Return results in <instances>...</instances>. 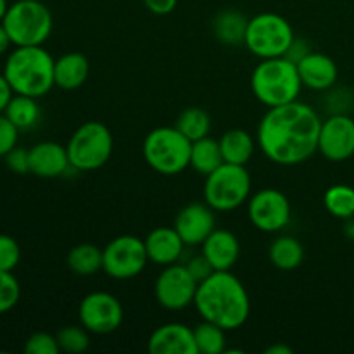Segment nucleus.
Listing matches in <instances>:
<instances>
[{
	"mask_svg": "<svg viewBox=\"0 0 354 354\" xmlns=\"http://www.w3.org/2000/svg\"><path fill=\"white\" fill-rule=\"evenodd\" d=\"M145 249H147L149 261L159 266H168L178 263L182 258L185 242L175 230V227H158L151 230L145 237Z\"/></svg>",
	"mask_w": 354,
	"mask_h": 354,
	"instance_id": "obj_20",
	"label": "nucleus"
},
{
	"mask_svg": "<svg viewBox=\"0 0 354 354\" xmlns=\"http://www.w3.org/2000/svg\"><path fill=\"white\" fill-rule=\"evenodd\" d=\"M223 156H221L220 140H214L209 135L199 140L192 142V152H190V168L196 173L206 178L209 173L220 168L223 165Z\"/></svg>",
	"mask_w": 354,
	"mask_h": 354,
	"instance_id": "obj_25",
	"label": "nucleus"
},
{
	"mask_svg": "<svg viewBox=\"0 0 354 354\" xmlns=\"http://www.w3.org/2000/svg\"><path fill=\"white\" fill-rule=\"evenodd\" d=\"M248 214L251 223L265 234H275L289 225L290 203L286 194L273 187L258 190L249 199Z\"/></svg>",
	"mask_w": 354,
	"mask_h": 354,
	"instance_id": "obj_13",
	"label": "nucleus"
},
{
	"mask_svg": "<svg viewBox=\"0 0 354 354\" xmlns=\"http://www.w3.org/2000/svg\"><path fill=\"white\" fill-rule=\"evenodd\" d=\"M71 169L66 145L57 142H38L30 149V173L40 178H57Z\"/></svg>",
	"mask_w": 354,
	"mask_h": 354,
	"instance_id": "obj_17",
	"label": "nucleus"
},
{
	"mask_svg": "<svg viewBox=\"0 0 354 354\" xmlns=\"http://www.w3.org/2000/svg\"><path fill=\"white\" fill-rule=\"evenodd\" d=\"M201 248L216 272L232 270L241 256V242L237 235L227 228H214Z\"/></svg>",
	"mask_w": 354,
	"mask_h": 354,
	"instance_id": "obj_19",
	"label": "nucleus"
},
{
	"mask_svg": "<svg viewBox=\"0 0 354 354\" xmlns=\"http://www.w3.org/2000/svg\"><path fill=\"white\" fill-rule=\"evenodd\" d=\"M251 90L256 99L270 109L299 99L303 82L297 66L287 57L261 59L251 75Z\"/></svg>",
	"mask_w": 354,
	"mask_h": 354,
	"instance_id": "obj_4",
	"label": "nucleus"
},
{
	"mask_svg": "<svg viewBox=\"0 0 354 354\" xmlns=\"http://www.w3.org/2000/svg\"><path fill=\"white\" fill-rule=\"evenodd\" d=\"M220 149L225 162L245 166L254 154L256 140L249 131L242 128H232L221 135Z\"/></svg>",
	"mask_w": 354,
	"mask_h": 354,
	"instance_id": "obj_23",
	"label": "nucleus"
},
{
	"mask_svg": "<svg viewBox=\"0 0 354 354\" xmlns=\"http://www.w3.org/2000/svg\"><path fill=\"white\" fill-rule=\"evenodd\" d=\"M325 209L339 220L354 216V189L351 185H332L324 196Z\"/></svg>",
	"mask_w": 354,
	"mask_h": 354,
	"instance_id": "obj_30",
	"label": "nucleus"
},
{
	"mask_svg": "<svg viewBox=\"0 0 354 354\" xmlns=\"http://www.w3.org/2000/svg\"><path fill=\"white\" fill-rule=\"evenodd\" d=\"M225 328L203 320L194 328L197 353L199 354H225L227 351V337Z\"/></svg>",
	"mask_w": 354,
	"mask_h": 354,
	"instance_id": "obj_29",
	"label": "nucleus"
},
{
	"mask_svg": "<svg viewBox=\"0 0 354 354\" xmlns=\"http://www.w3.org/2000/svg\"><path fill=\"white\" fill-rule=\"evenodd\" d=\"M344 234H346V237L351 239V241H354V216L353 218H348V220H346Z\"/></svg>",
	"mask_w": 354,
	"mask_h": 354,
	"instance_id": "obj_43",
	"label": "nucleus"
},
{
	"mask_svg": "<svg viewBox=\"0 0 354 354\" xmlns=\"http://www.w3.org/2000/svg\"><path fill=\"white\" fill-rule=\"evenodd\" d=\"M311 52H313V48H311V44L306 40V38L294 37L292 44H290L289 50L286 52V55H283V57H287L290 62L297 64L301 59H304L308 54H311Z\"/></svg>",
	"mask_w": 354,
	"mask_h": 354,
	"instance_id": "obj_38",
	"label": "nucleus"
},
{
	"mask_svg": "<svg viewBox=\"0 0 354 354\" xmlns=\"http://www.w3.org/2000/svg\"><path fill=\"white\" fill-rule=\"evenodd\" d=\"M149 261L145 242L135 235H120L102 249V272L114 280H130Z\"/></svg>",
	"mask_w": 354,
	"mask_h": 354,
	"instance_id": "obj_10",
	"label": "nucleus"
},
{
	"mask_svg": "<svg viewBox=\"0 0 354 354\" xmlns=\"http://www.w3.org/2000/svg\"><path fill=\"white\" fill-rule=\"evenodd\" d=\"M66 263L75 275L92 277L102 270V249L90 242H83L68 252Z\"/></svg>",
	"mask_w": 354,
	"mask_h": 354,
	"instance_id": "obj_26",
	"label": "nucleus"
},
{
	"mask_svg": "<svg viewBox=\"0 0 354 354\" xmlns=\"http://www.w3.org/2000/svg\"><path fill=\"white\" fill-rule=\"evenodd\" d=\"M21 259L19 244L9 235H0V270L12 272Z\"/></svg>",
	"mask_w": 354,
	"mask_h": 354,
	"instance_id": "obj_34",
	"label": "nucleus"
},
{
	"mask_svg": "<svg viewBox=\"0 0 354 354\" xmlns=\"http://www.w3.org/2000/svg\"><path fill=\"white\" fill-rule=\"evenodd\" d=\"M54 64L55 59L45 50L44 45L16 47L7 55L3 76L14 93L40 99L55 86Z\"/></svg>",
	"mask_w": 354,
	"mask_h": 354,
	"instance_id": "obj_3",
	"label": "nucleus"
},
{
	"mask_svg": "<svg viewBox=\"0 0 354 354\" xmlns=\"http://www.w3.org/2000/svg\"><path fill=\"white\" fill-rule=\"evenodd\" d=\"M249 19L237 9H223L213 17V35L223 45H241L245 40Z\"/></svg>",
	"mask_w": 354,
	"mask_h": 354,
	"instance_id": "obj_22",
	"label": "nucleus"
},
{
	"mask_svg": "<svg viewBox=\"0 0 354 354\" xmlns=\"http://www.w3.org/2000/svg\"><path fill=\"white\" fill-rule=\"evenodd\" d=\"M175 127L189 138L190 142H196L204 138L211 131V118L201 107H187L178 114L175 121Z\"/></svg>",
	"mask_w": 354,
	"mask_h": 354,
	"instance_id": "obj_28",
	"label": "nucleus"
},
{
	"mask_svg": "<svg viewBox=\"0 0 354 354\" xmlns=\"http://www.w3.org/2000/svg\"><path fill=\"white\" fill-rule=\"evenodd\" d=\"M147 349L152 354H199L194 328L178 322L156 328L149 337Z\"/></svg>",
	"mask_w": 354,
	"mask_h": 354,
	"instance_id": "obj_16",
	"label": "nucleus"
},
{
	"mask_svg": "<svg viewBox=\"0 0 354 354\" xmlns=\"http://www.w3.org/2000/svg\"><path fill=\"white\" fill-rule=\"evenodd\" d=\"M251 187V175L245 166L223 162L220 168L206 176L203 190L204 203L220 213L239 209L248 203Z\"/></svg>",
	"mask_w": 354,
	"mask_h": 354,
	"instance_id": "obj_8",
	"label": "nucleus"
},
{
	"mask_svg": "<svg viewBox=\"0 0 354 354\" xmlns=\"http://www.w3.org/2000/svg\"><path fill=\"white\" fill-rule=\"evenodd\" d=\"M289 21L275 12L256 14L249 19L244 45L259 59L283 57L294 40Z\"/></svg>",
	"mask_w": 354,
	"mask_h": 354,
	"instance_id": "obj_9",
	"label": "nucleus"
},
{
	"mask_svg": "<svg viewBox=\"0 0 354 354\" xmlns=\"http://www.w3.org/2000/svg\"><path fill=\"white\" fill-rule=\"evenodd\" d=\"M175 230L185 242L187 248L203 245L216 228L214 209L206 203H190L178 211L175 218Z\"/></svg>",
	"mask_w": 354,
	"mask_h": 354,
	"instance_id": "obj_15",
	"label": "nucleus"
},
{
	"mask_svg": "<svg viewBox=\"0 0 354 354\" xmlns=\"http://www.w3.org/2000/svg\"><path fill=\"white\" fill-rule=\"evenodd\" d=\"M7 9H9V2L7 0H0V23H2L3 16H6Z\"/></svg>",
	"mask_w": 354,
	"mask_h": 354,
	"instance_id": "obj_44",
	"label": "nucleus"
},
{
	"mask_svg": "<svg viewBox=\"0 0 354 354\" xmlns=\"http://www.w3.org/2000/svg\"><path fill=\"white\" fill-rule=\"evenodd\" d=\"M78 317L80 324L90 334L106 335L121 327L124 311L123 304L116 296L104 292V290H95V292L86 294L82 299Z\"/></svg>",
	"mask_w": 354,
	"mask_h": 354,
	"instance_id": "obj_11",
	"label": "nucleus"
},
{
	"mask_svg": "<svg viewBox=\"0 0 354 354\" xmlns=\"http://www.w3.org/2000/svg\"><path fill=\"white\" fill-rule=\"evenodd\" d=\"M266 354H292V348L286 344H275L266 349Z\"/></svg>",
	"mask_w": 354,
	"mask_h": 354,
	"instance_id": "obj_42",
	"label": "nucleus"
},
{
	"mask_svg": "<svg viewBox=\"0 0 354 354\" xmlns=\"http://www.w3.org/2000/svg\"><path fill=\"white\" fill-rule=\"evenodd\" d=\"M90 332L83 325H68L55 334L59 349L68 354H82L90 348Z\"/></svg>",
	"mask_w": 354,
	"mask_h": 354,
	"instance_id": "obj_31",
	"label": "nucleus"
},
{
	"mask_svg": "<svg viewBox=\"0 0 354 354\" xmlns=\"http://www.w3.org/2000/svg\"><path fill=\"white\" fill-rule=\"evenodd\" d=\"M3 114L19 128V131H23L31 130V128L37 127V124L40 123L41 109L35 97L14 93V97L10 99L9 106H7L6 113Z\"/></svg>",
	"mask_w": 354,
	"mask_h": 354,
	"instance_id": "obj_27",
	"label": "nucleus"
},
{
	"mask_svg": "<svg viewBox=\"0 0 354 354\" xmlns=\"http://www.w3.org/2000/svg\"><path fill=\"white\" fill-rule=\"evenodd\" d=\"M268 258L275 268L282 272H292L303 263L304 248L292 235H280L270 244Z\"/></svg>",
	"mask_w": 354,
	"mask_h": 354,
	"instance_id": "obj_24",
	"label": "nucleus"
},
{
	"mask_svg": "<svg viewBox=\"0 0 354 354\" xmlns=\"http://www.w3.org/2000/svg\"><path fill=\"white\" fill-rule=\"evenodd\" d=\"M197 313L225 330L241 328L251 313V299L244 283L230 272H214L197 286L194 299Z\"/></svg>",
	"mask_w": 354,
	"mask_h": 354,
	"instance_id": "obj_2",
	"label": "nucleus"
},
{
	"mask_svg": "<svg viewBox=\"0 0 354 354\" xmlns=\"http://www.w3.org/2000/svg\"><path fill=\"white\" fill-rule=\"evenodd\" d=\"M21 297V286L12 272L0 270V315L12 310Z\"/></svg>",
	"mask_w": 354,
	"mask_h": 354,
	"instance_id": "obj_32",
	"label": "nucleus"
},
{
	"mask_svg": "<svg viewBox=\"0 0 354 354\" xmlns=\"http://www.w3.org/2000/svg\"><path fill=\"white\" fill-rule=\"evenodd\" d=\"M14 47L44 45L52 35L54 17L40 0H17L10 3L2 19Z\"/></svg>",
	"mask_w": 354,
	"mask_h": 354,
	"instance_id": "obj_6",
	"label": "nucleus"
},
{
	"mask_svg": "<svg viewBox=\"0 0 354 354\" xmlns=\"http://www.w3.org/2000/svg\"><path fill=\"white\" fill-rule=\"evenodd\" d=\"M12 45V41H10L9 35H7L6 28H3V24L0 23V55L6 54L7 50H9V47Z\"/></svg>",
	"mask_w": 354,
	"mask_h": 354,
	"instance_id": "obj_41",
	"label": "nucleus"
},
{
	"mask_svg": "<svg viewBox=\"0 0 354 354\" xmlns=\"http://www.w3.org/2000/svg\"><path fill=\"white\" fill-rule=\"evenodd\" d=\"M178 0H144V6L156 16H166L175 10Z\"/></svg>",
	"mask_w": 354,
	"mask_h": 354,
	"instance_id": "obj_39",
	"label": "nucleus"
},
{
	"mask_svg": "<svg viewBox=\"0 0 354 354\" xmlns=\"http://www.w3.org/2000/svg\"><path fill=\"white\" fill-rule=\"evenodd\" d=\"M197 286L189 270L182 263L165 266L154 283V296L159 306L169 311H182L194 304Z\"/></svg>",
	"mask_w": 354,
	"mask_h": 354,
	"instance_id": "obj_12",
	"label": "nucleus"
},
{
	"mask_svg": "<svg viewBox=\"0 0 354 354\" xmlns=\"http://www.w3.org/2000/svg\"><path fill=\"white\" fill-rule=\"evenodd\" d=\"M322 120L308 104L294 100L270 107L259 121L256 142L263 154L275 165L296 166L318 151Z\"/></svg>",
	"mask_w": 354,
	"mask_h": 354,
	"instance_id": "obj_1",
	"label": "nucleus"
},
{
	"mask_svg": "<svg viewBox=\"0 0 354 354\" xmlns=\"http://www.w3.org/2000/svg\"><path fill=\"white\" fill-rule=\"evenodd\" d=\"M66 149L75 171H95L107 165L113 156L114 138L104 123L86 121L76 128Z\"/></svg>",
	"mask_w": 354,
	"mask_h": 354,
	"instance_id": "obj_7",
	"label": "nucleus"
},
{
	"mask_svg": "<svg viewBox=\"0 0 354 354\" xmlns=\"http://www.w3.org/2000/svg\"><path fill=\"white\" fill-rule=\"evenodd\" d=\"M3 159H6V165L10 171L17 173V175L30 173V149H23L16 145L12 151L3 156Z\"/></svg>",
	"mask_w": 354,
	"mask_h": 354,
	"instance_id": "obj_36",
	"label": "nucleus"
},
{
	"mask_svg": "<svg viewBox=\"0 0 354 354\" xmlns=\"http://www.w3.org/2000/svg\"><path fill=\"white\" fill-rule=\"evenodd\" d=\"M318 151L332 162H342L354 156V120L344 113H335L322 121Z\"/></svg>",
	"mask_w": 354,
	"mask_h": 354,
	"instance_id": "obj_14",
	"label": "nucleus"
},
{
	"mask_svg": "<svg viewBox=\"0 0 354 354\" xmlns=\"http://www.w3.org/2000/svg\"><path fill=\"white\" fill-rule=\"evenodd\" d=\"M296 66L303 86L315 92L330 90L339 78V68L335 61L322 52L313 50L306 57L301 59Z\"/></svg>",
	"mask_w": 354,
	"mask_h": 354,
	"instance_id": "obj_18",
	"label": "nucleus"
},
{
	"mask_svg": "<svg viewBox=\"0 0 354 354\" xmlns=\"http://www.w3.org/2000/svg\"><path fill=\"white\" fill-rule=\"evenodd\" d=\"M192 142L173 124L149 131L142 145L145 162L159 175L173 176L190 168Z\"/></svg>",
	"mask_w": 354,
	"mask_h": 354,
	"instance_id": "obj_5",
	"label": "nucleus"
},
{
	"mask_svg": "<svg viewBox=\"0 0 354 354\" xmlns=\"http://www.w3.org/2000/svg\"><path fill=\"white\" fill-rule=\"evenodd\" d=\"M24 353L26 354H59L57 337L47 332H35L24 344Z\"/></svg>",
	"mask_w": 354,
	"mask_h": 354,
	"instance_id": "obj_33",
	"label": "nucleus"
},
{
	"mask_svg": "<svg viewBox=\"0 0 354 354\" xmlns=\"http://www.w3.org/2000/svg\"><path fill=\"white\" fill-rule=\"evenodd\" d=\"M90 62L82 52H68L55 59L54 80L55 86L62 90H76L88 80Z\"/></svg>",
	"mask_w": 354,
	"mask_h": 354,
	"instance_id": "obj_21",
	"label": "nucleus"
},
{
	"mask_svg": "<svg viewBox=\"0 0 354 354\" xmlns=\"http://www.w3.org/2000/svg\"><path fill=\"white\" fill-rule=\"evenodd\" d=\"M12 97H14L12 86H10V83L7 82V78L2 73V75H0V114L6 113L7 106H9Z\"/></svg>",
	"mask_w": 354,
	"mask_h": 354,
	"instance_id": "obj_40",
	"label": "nucleus"
},
{
	"mask_svg": "<svg viewBox=\"0 0 354 354\" xmlns=\"http://www.w3.org/2000/svg\"><path fill=\"white\" fill-rule=\"evenodd\" d=\"M183 265H185V268L189 270V273L194 277V280H196L197 283H201L203 280H206L207 277L213 275V273L216 272L203 252H201V254L192 256V258H190L187 263H183Z\"/></svg>",
	"mask_w": 354,
	"mask_h": 354,
	"instance_id": "obj_37",
	"label": "nucleus"
},
{
	"mask_svg": "<svg viewBox=\"0 0 354 354\" xmlns=\"http://www.w3.org/2000/svg\"><path fill=\"white\" fill-rule=\"evenodd\" d=\"M17 140H19V128L6 114H0V158L16 147Z\"/></svg>",
	"mask_w": 354,
	"mask_h": 354,
	"instance_id": "obj_35",
	"label": "nucleus"
}]
</instances>
